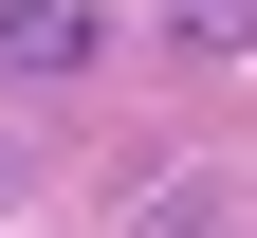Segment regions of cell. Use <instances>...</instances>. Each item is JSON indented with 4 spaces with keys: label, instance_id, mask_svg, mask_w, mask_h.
<instances>
[{
    "label": "cell",
    "instance_id": "277c9868",
    "mask_svg": "<svg viewBox=\"0 0 257 238\" xmlns=\"http://www.w3.org/2000/svg\"><path fill=\"white\" fill-rule=\"evenodd\" d=\"M0 201H19V147H0Z\"/></svg>",
    "mask_w": 257,
    "mask_h": 238
},
{
    "label": "cell",
    "instance_id": "3957f363",
    "mask_svg": "<svg viewBox=\"0 0 257 238\" xmlns=\"http://www.w3.org/2000/svg\"><path fill=\"white\" fill-rule=\"evenodd\" d=\"M128 238H220V183H147V220Z\"/></svg>",
    "mask_w": 257,
    "mask_h": 238
},
{
    "label": "cell",
    "instance_id": "7a4b0ae2",
    "mask_svg": "<svg viewBox=\"0 0 257 238\" xmlns=\"http://www.w3.org/2000/svg\"><path fill=\"white\" fill-rule=\"evenodd\" d=\"M166 55H257V0H166Z\"/></svg>",
    "mask_w": 257,
    "mask_h": 238
},
{
    "label": "cell",
    "instance_id": "6da1fadb",
    "mask_svg": "<svg viewBox=\"0 0 257 238\" xmlns=\"http://www.w3.org/2000/svg\"><path fill=\"white\" fill-rule=\"evenodd\" d=\"M55 74H110V0H0V92H55Z\"/></svg>",
    "mask_w": 257,
    "mask_h": 238
}]
</instances>
